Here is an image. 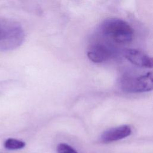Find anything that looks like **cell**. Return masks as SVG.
I'll return each instance as SVG.
<instances>
[{
	"label": "cell",
	"instance_id": "9",
	"mask_svg": "<svg viewBox=\"0 0 153 153\" xmlns=\"http://www.w3.org/2000/svg\"><path fill=\"white\" fill-rule=\"evenodd\" d=\"M2 29H3V27H2V26L0 25V33H1V32L2 30Z\"/></svg>",
	"mask_w": 153,
	"mask_h": 153
},
{
	"label": "cell",
	"instance_id": "6",
	"mask_svg": "<svg viewBox=\"0 0 153 153\" xmlns=\"http://www.w3.org/2000/svg\"><path fill=\"white\" fill-rule=\"evenodd\" d=\"M124 56L127 60L133 64L142 68H153L152 57L135 49H128L124 51Z\"/></svg>",
	"mask_w": 153,
	"mask_h": 153
},
{
	"label": "cell",
	"instance_id": "4",
	"mask_svg": "<svg viewBox=\"0 0 153 153\" xmlns=\"http://www.w3.org/2000/svg\"><path fill=\"white\" fill-rule=\"evenodd\" d=\"M114 55L112 49L102 44H96L91 46L87 52L88 59L94 63H102L109 60Z\"/></svg>",
	"mask_w": 153,
	"mask_h": 153
},
{
	"label": "cell",
	"instance_id": "2",
	"mask_svg": "<svg viewBox=\"0 0 153 153\" xmlns=\"http://www.w3.org/2000/svg\"><path fill=\"white\" fill-rule=\"evenodd\" d=\"M121 86L130 93H142L153 90V72H150L138 76L124 75L121 79Z\"/></svg>",
	"mask_w": 153,
	"mask_h": 153
},
{
	"label": "cell",
	"instance_id": "3",
	"mask_svg": "<svg viewBox=\"0 0 153 153\" xmlns=\"http://www.w3.org/2000/svg\"><path fill=\"white\" fill-rule=\"evenodd\" d=\"M24 39L23 30L19 26H12L2 29L0 33V48L9 50L20 45Z\"/></svg>",
	"mask_w": 153,
	"mask_h": 153
},
{
	"label": "cell",
	"instance_id": "7",
	"mask_svg": "<svg viewBox=\"0 0 153 153\" xmlns=\"http://www.w3.org/2000/svg\"><path fill=\"white\" fill-rule=\"evenodd\" d=\"M25 145L26 143L23 141L13 138H9L7 139L4 143V147L9 150L20 149L24 148Z\"/></svg>",
	"mask_w": 153,
	"mask_h": 153
},
{
	"label": "cell",
	"instance_id": "8",
	"mask_svg": "<svg viewBox=\"0 0 153 153\" xmlns=\"http://www.w3.org/2000/svg\"><path fill=\"white\" fill-rule=\"evenodd\" d=\"M57 153H78L72 147L66 143H60L57 147Z\"/></svg>",
	"mask_w": 153,
	"mask_h": 153
},
{
	"label": "cell",
	"instance_id": "10",
	"mask_svg": "<svg viewBox=\"0 0 153 153\" xmlns=\"http://www.w3.org/2000/svg\"><path fill=\"white\" fill-rule=\"evenodd\" d=\"M152 65H153V57H152Z\"/></svg>",
	"mask_w": 153,
	"mask_h": 153
},
{
	"label": "cell",
	"instance_id": "1",
	"mask_svg": "<svg viewBox=\"0 0 153 153\" xmlns=\"http://www.w3.org/2000/svg\"><path fill=\"white\" fill-rule=\"evenodd\" d=\"M103 34L119 44L130 42L133 38V28L126 21L117 18L107 19L102 24Z\"/></svg>",
	"mask_w": 153,
	"mask_h": 153
},
{
	"label": "cell",
	"instance_id": "5",
	"mask_svg": "<svg viewBox=\"0 0 153 153\" xmlns=\"http://www.w3.org/2000/svg\"><path fill=\"white\" fill-rule=\"evenodd\" d=\"M131 133L130 126L123 125L110 128L103 133L100 140L103 143H109L124 139L128 136Z\"/></svg>",
	"mask_w": 153,
	"mask_h": 153
}]
</instances>
